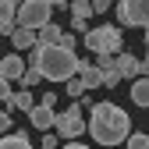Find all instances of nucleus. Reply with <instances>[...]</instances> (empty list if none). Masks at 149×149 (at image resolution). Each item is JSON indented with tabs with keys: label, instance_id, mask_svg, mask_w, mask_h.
Instances as JSON below:
<instances>
[{
	"label": "nucleus",
	"instance_id": "f257e3e1",
	"mask_svg": "<svg viewBox=\"0 0 149 149\" xmlns=\"http://www.w3.org/2000/svg\"><path fill=\"white\" fill-rule=\"evenodd\" d=\"M85 132L96 139L103 149H117L135 128H132V117H128L117 103H92L89 121H85Z\"/></svg>",
	"mask_w": 149,
	"mask_h": 149
},
{
	"label": "nucleus",
	"instance_id": "f03ea898",
	"mask_svg": "<svg viewBox=\"0 0 149 149\" xmlns=\"http://www.w3.org/2000/svg\"><path fill=\"white\" fill-rule=\"evenodd\" d=\"M32 64L43 71V78H50V82H68V78H74L78 74V57H74V50H64L61 43L57 46H39L36 43L32 46Z\"/></svg>",
	"mask_w": 149,
	"mask_h": 149
},
{
	"label": "nucleus",
	"instance_id": "7ed1b4c3",
	"mask_svg": "<svg viewBox=\"0 0 149 149\" xmlns=\"http://www.w3.org/2000/svg\"><path fill=\"white\" fill-rule=\"evenodd\" d=\"M85 46L96 53H121V25H100V29H89L85 32Z\"/></svg>",
	"mask_w": 149,
	"mask_h": 149
},
{
	"label": "nucleus",
	"instance_id": "20e7f679",
	"mask_svg": "<svg viewBox=\"0 0 149 149\" xmlns=\"http://www.w3.org/2000/svg\"><path fill=\"white\" fill-rule=\"evenodd\" d=\"M18 25L22 29H32V32H39L43 25H50V18H53V7L46 4V0H22V7H18Z\"/></svg>",
	"mask_w": 149,
	"mask_h": 149
},
{
	"label": "nucleus",
	"instance_id": "39448f33",
	"mask_svg": "<svg viewBox=\"0 0 149 149\" xmlns=\"http://www.w3.org/2000/svg\"><path fill=\"white\" fill-rule=\"evenodd\" d=\"M53 132H57L61 139H68V142H78V135L85 132V121H82L78 103H71L64 114H57V121H53Z\"/></svg>",
	"mask_w": 149,
	"mask_h": 149
},
{
	"label": "nucleus",
	"instance_id": "423d86ee",
	"mask_svg": "<svg viewBox=\"0 0 149 149\" xmlns=\"http://www.w3.org/2000/svg\"><path fill=\"white\" fill-rule=\"evenodd\" d=\"M117 22L132 29H149V0H121L117 4Z\"/></svg>",
	"mask_w": 149,
	"mask_h": 149
},
{
	"label": "nucleus",
	"instance_id": "0eeeda50",
	"mask_svg": "<svg viewBox=\"0 0 149 149\" xmlns=\"http://www.w3.org/2000/svg\"><path fill=\"white\" fill-rule=\"evenodd\" d=\"M53 121H57V114H53V107H46L43 100L29 110V124L36 128V132H53Z\"/></svg>",
	"mask_w": 149,
	"mask_h": 149
},
{
	"label": "nucleus",
	"instance_id": "6e6552de",
	"mask_svg": "<svg viewBox=\"0 0 149 149\" xmlns=\"http://www.w3.org/2000/svg\"><path fill=\"white\" fill-rule=\"evenodd\" d=\"M71 25H74V32H89V18L92 14H96V11H92V4H89V0H71Z\"/></svg>",
	"mask_w": 149,
	"mask_h": 149
},
{
	"label": "nucleus",
	"instance_id": "1a4fd4ad",
	"mask_svg": "<svg viewBox=\"0 0 149 149\" xmlns=\"http://www.w3.org/2000/svg\"><path fill=\"white\" fill-rule=\"evenodd\" d=\"M0 74H4L7 82H22V74H25V61L18 57V53H7V57H0Z\"/></svg>",
	"mask_w": 149,
	"mask_h": 149
},
{
	"label": "nucleus",
	"instance_id": "9d476101",
	"mask_svg": "<svg viewBox=\"0 0 149 149\" xmlns=\"http://www.w3.org/2000/svg\"><path fill=\"white\" fill-rule=\"evenodd\" d=\"M78 78H82V85H85V92H89V89H96V85H103V71H100L96 64H89V61H82V64H78Z\"/></svg>",
	"mask_w": 149,
	"mask_h": 149
},
{
	"label": "nucleus",
	"instance_id": "9b49d317",
	"mask_svg": "<svg viewBox=\"0 0 149 149\" xmlns=\"http://www.w3.org/2000/svg\"><path fill=\"white\" fill-rule=\"evenodd\" d=\"M32 107H36V103H32V92H29V89H18V92L7 96V114H14V110H25V114H29Z\"/></svg>",
	"mask_w": 149,
	"mask_h": 149
},
{
	"label": "nucleus",
	"instance_id": "f8f14e48",
	"mask_svg": "<svg viewBox=\"0 0 149 149\" xmlns=\"http://www.w3.org/2000/svg\"><path fill=\"white\" fill-rule=\"evenodd\" d=\"M61 36H64V29L50 22V25H43L39 32H36V43H39V46H57V43H61Z\"/></svg>",
	"mask_w": 149,
	"mask_h": 149
},
{
	"label": "nucleus",
	"instance_id": "ddd939ff",
	"mask_svg": "<svg viewBox=\"0 0 149 149\" xmlns=\"http://www.w3.org/2000/svg\"><path fill=\"white\" fill-rule=\"evenodd\" d=\"M11 46H14L18 53H22V50H32V46H36V32L18 25V29H14V36H11Z\"/></svg>",
	"mask_w": 149,
	"mask_h": 149
},
{
	"label": "nucleus",
	"instance_id": "4468645a",
	"mask_svg": "<svg viewBox=\"0 0 149 149\" xmlns=\"http://www.w3.org/2000/svg\"><path fill=\"white\" fill-rule=\"evenodd\" d=\"M114 68H117V74H121V78H124V74H139V61L132 57V53H114Z\"/></svg>",
	"mask_w": 149,
	"mask_h": 149
},
{
	"label": "nucleus",
	"instance_id": "2eb2a0df",
	"mask_svg": "<svg viewBox=\"0 0 149 149\" xmlns=\"http://www.w3.org/2000/svg\"><path fill=\"white\" fill-rule=\"evenodd\" d=\"M132 103H139V107L149 110V78H139V82L132 85Z\"/></svg>",
	"mask_w": 149,
	"mask_h": 149
},
{
	"label": "nucleus",
	"instance_id": "dca6fc26",
	"mask_svg": "<svg viewBox=\"0 0 149 149\" xmlns=\"http://www.w3.org/2000/svg\"><path fill=\"white\" fill-rule=\"evenodd\" d=\"M0 149H32V146H29L25 132H18V135H4V139H0Z\"/></svg>",
	"mask_w": 149,
	"mask_h": 149
},
{
	"label": "nucleus",
	"instance_id": "f3484780",
	"mask_svg": "<svg viewBox=\"0 0 149 149\" xmlns=\"http://www.w3.org/2000/svg\"><path fill=\"white\" fill-rule=\"evenodd\" d=\"M39 82H43V71L36 68V64H29V68H25V74H22V82H18V85H22V89H32V85H39Z\"/></svg>",
	"mask_w": 149,
	"mask_h": 149
},
{
	"label": "nucleus",
	"instance_id": "a211bd4d",
	"mask_svg": "<svg viewBox=\"0 0 149 149\" xmlns=\"http://www.w3.org/2000/svg\"><path fill=\"white\" fill-rule=\"evenodd\" d=\"M22 7V0H0V22H11Z\"/></svg>",
	"mask_w": 149,
	"mask_h": 149
},
{
	"label": "nucleus",
	"instance_id": "6ab92c4d",
	"mask_svg": "<svg viewBox=\"0 0 149 149\" xmlns=\"http://www.w3.org/2000/svg\"><path fill=\"white\" fill-rule=\"evenodd\" d=\"M124 142H128V149H149V135L146 132H132Z\"/></svg>",
	"mask_w": 149,
	"mask_h": 149
},
{
	"label": "nucleus",
	"instance_id": "aec40b11",
	"mask_svg": "<svg viewBox=\"0 0 149 149\" xmlns=\"http://www.w3.org/2000/svg\"><path fill=\"white\" fill-rule=\"evenodd\" d=\"M103 85H107V89H117V85H121V74H117V68H114V64L103 68Z\"/></svg>",
	"mask_w": 149,
	"mask_h": 149
},
{
	"label": "nucleus",
	"instance_id": "412c9836",
	"mask_svg": "<svg viewBox=\"0 0 149 149\" xmlns=\"http://www.w3.org/2000/svg\"><path fill=\"white\" fill-rule=\"evenodd\" d=\"M68 96H71V100L85 96V85H82V78H78V74H74V78H68Z\"/></svg>",
	"mask_w": 149,
	"mask_h": 149
},
{
	"label": "nucleus",
	"instance_id": "4be33fe9",
	"mask_svg": "<svg viewBox=\"0 0 149 149\" xmlns=\"http://www.w3.org/2000/svg\"><path fill=\"white\" fill-rule=\"evenodd\" d=\"M57 132H43V149H57Z\"/></svg>",
	"mask_w": 149,
	"mask_h": 149
},
{
	"label": "nucleus",
	"instance_id": "5701e85b",
	"mask_svg": "<svg viewBox=\"0 0 149 149\" xmlns=\"http://www.w3.org/2000/svg\"><path fill=\"white\" fill-rule=\"evenodd\" d=\"M11 92H14V89H11V82L0 74V103H7V96H11Z\"/></svg>",
	"mask_w": 149,
	"mask_h": 149
},
{
	"label": "nucleus",
	"instance_id": "b1692460",
	"mask_svg": "<svg viewBox=\"0 0 149 149\" xmlns=\"http://www.w3.org/2000/svg\"><path fill=\"white\" fill-rule=\"evenodd\" d=\"M14 29H18V22H14V18H11V22H0V36H7V39L14 36Z\"/></svg>",
	"mask_w": 149,
	"mask_h": 149
},
{
	"label": "nucleus",
	"instance_id": "393cba45",
	"mask_svg": "<svg viewBox=\"0 0 149 149\" xmlns=\"http://www.w3.org/2000/svg\"><path fill=\"white\" fill-rule=\"evenodd\" d=\"M0 132H11V114L7 110H0Z\"/></svg>",
	"mask_w": 149,
	"mask_h": 149
},
{
	"label": "nucleus",
	"instance_id": "a878e982",
	"mask_svg": "<svg viewBox=\"0 0 149 149\" xmlns=\"http://www.w3.org/2000/svg\"><path fill=\"white\" fill-rule=\"evenodd\" d=\"M89 4H92V11H107L110 4H114V0H89Z\"/></svg>",
	"mask_w": 149,
	"mask_h": 149
},
{
	"label": "nucleus",
	"instance_id": "bb28decb",
	"mask_svg": "<svg viewBox=\"0 0 149 149\" xmlns=\"http://www.w3.org/2000/svg\"><path fill=\"white\" fill-rule=\"evenodd\" d=\"M61 46H64V50H74V39H71V36H68V32L61 36Z\"/></svg>",
	"mask_w": 149,
	"mask_h": 149
},
{
	"label": "nucleus",
	"instance_id": "cd10ccee",
	"mask_svg": "<svg viewBox=\"0 0 149 149\" xmlns=\"http://www.w3.org/2000/svg\"><path fill=\"white\" fill-rule=\"evenodd\" d=\"M139 78H149V61H139Z\"/></svg>",
	"mask_w": 149,
	"mask_h": 149
},
{
	"label": "nucleus",
	"instance_id": "c85d7f7f",
	"mask_svg": "<svg viewBox=\"0 0 149 149\" xmlns=\"http://www.w3.org/2000/svg\"><path fill=\"white\" fill-rule=\"evenodd\" d=\"M61 149H89V146H82V142H68V146H61Z\"/></svg>",
	"mask_w": 149,
	"mask_h": 149
},
{
	"label": "nucleus",
	"instance_id": "c756f323",
	"mask_svg": "<svg viewBox=\"0 0 149 149\" xmlns=\"http://www.w3.org/2000/svg\"><path fill=\"white\" fill-rule=\"evenodd\" d=\"M50 7H64V4H71V0H46Z\"/></svg>",
	"mask_w": 149,
	"mask_h": 149
},
{
	"label": "nucleus",
	"instance_id": "7c9ffc66",
	"mask_svg": "<svg viewBox=\"0 0 149 149\" xmlns=\"http://www.w3.org/2000/svg\"><path fill=\"white\" fill-rule=\"evenodd\" d=\"M146 53H149V29H146Z\"/></svg>",
	"mask_w": 149,
	"mask_h": 149
},
{
	"label": "nucleus",
	"instance_id": "2f4dec72",
	"mask_svg": "<svg viewBox=\"0 0 149 149\" xmlns=\"http://www.w3.org/2000/svg\"><path fill=\"white\" fill-rule=\"evenodd\" d=\"M0 57H4V53H0Z\"/></svg>",
	"mask_w": 149,
	"mask_h": 149
}]
</instances>
